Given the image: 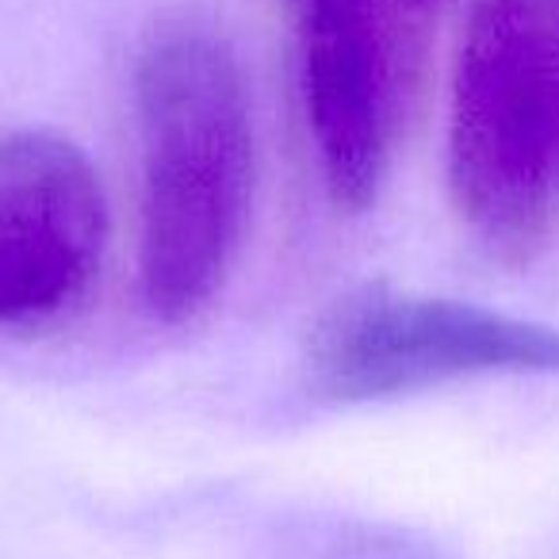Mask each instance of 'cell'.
Segmentation results:
<instances>
[{"instance_id": "6", "label": "cell", "mask_w": 559, "mask_h": 559, "mask_svg": "<svg viewBox=\"0 0 559 559\" xmlns=\"http://www.w3.org/2000/svg\"><path fill=\"white\" fill-rule=\"evenodd\" d=\"M540 16H544V39H548L551 73H556V93H559V0H540Z\"/></svg>"}, {"instance_id": "4", "label": "cell", "mask_w": 559, "mask_h": 559, "mask_svg": "<svg viewBox=\"0 0 559 559\" xmlns=\"http://www.w3.org/2000/svg\"><path fill=\"white\" fill-rule=\"evenodd\" d=\"M108 195L78 142L55 131L0 139V330L70 319L100 280Z\"/></svg>"}, {"instance_id": "1", "label": "cell", "mask_w": 559, "mask_h": 559, "mask_svg": "<svg viewBox=\"0 0 559 559\" xmlns=\"http://www.w3.org/2000/svg\"><path fill=\"white\" fill-rule=\"evenodd\" d=\"M134 111L142 304L180 326L223 292L253 207L257 142L238 58L203 27H162L134 66Z\"/></svg>"}, {"instance_id": "5", "label": "cell", "mask_w": 559, "mask_h": 559, "mask_svg": "<svg viewBox=\"0 0 559 559\" xmlns=\"http://www.w3.org/2000/svg\"><path fill=\"white\" fill-rule=\"evenodd\" d=\"M299 93L322 185L357 215L388 162V58L376 0H292Z\"/></svg>"}, {"instance_id": "2", "label": "cell", "mask_w": 559, "mask_h": 559, "mask_svg": "<svg viewBox=\"0 0 559 559\" xmlns=\"http://www.w3.org/2000/svg\"><path fill=\"white\" fill-rule=\"evenodd\" d=\"M449 200L498 264H533L559 188V93L540 0H475L452 66Z\"/></svg>"}, {"instance_id": "7", "label": "cell", "mask_w": 559, "mask_h": 559, "mask_svg": "<svg viewBox=\"0 0 559 559\" xmlns=\"http://www.w3.org/2000/svg\"><path fill=\"white\" fill-rule=\"evenodd\" d=\"M406 4H414V9H418V4H429V0H406Z\"/></svg>"}, {"instance_id": "3", "label": "cell", "mask_w": 559, "mask_h": 559, "mask_svg": "<svg viewBox=\"0 0 559 559\" xmlns=\"http://www.w3.org/2000/svg\"><path fill=\"white\" fill-rule=\"evenodd\" d=\"M487 376H559V330L365 284L330 299L304 337V380L322 403H380Z\"/></svg>"}]
</instances>
